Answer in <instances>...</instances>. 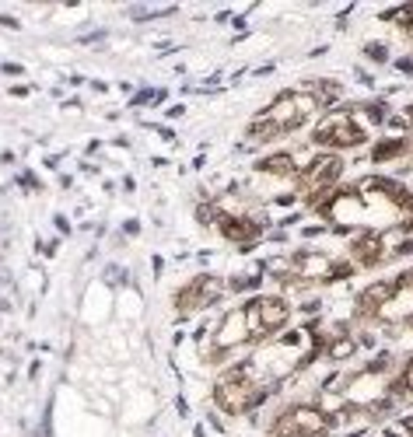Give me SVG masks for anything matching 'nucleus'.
<instances>
[{
    "mask_svg": "<svg viewBox=\"0 0 413 437\" xmlns=\"http://www.w3.org/2000/svg\"><path fill=\"white\" fill-rule=\"evenodd\" d=\"M308 140H312L319 151L347 154V151H357V147H372V130H368V126H361L357 116H354V109L343 102L340 109L323 112L319 120L312 122Z\"/></svg>",
    "mask_w": 413,
    "mask_h": 437,
    "instance_id": "1",
    "label": "nucleus"
},
{
    "mask_svg": "<svg viewBox=\"0 0 413 437\" xmlns=\"http://www.w3.org/2000/svg\"><path fill=\"white\" fill-rule=\"evenodd\" d=\"M242 312H246L249 325V347H256V350L270 347V339H281L294 322L288 294H252L242 305Z\"/></svg>",
    "mask_w": 413,
    "mask_h": 437,
    "instance_id": "2",
    "label": "nucleus"
},
{
    "mask_svg": "<svg viewBox=\"0 0 413 437\" xmlns=\"http://www.w3.org/2000/svg\"><path fill=\"white\" fill-rule=\"evenodd\" d=\"M266 437H333V420L315 399H288L266 420Z\"/></svg>",
    "mask_w": 413,
    "mask_h": 437,
    "instance_id": "3",
    "label": "nucleus"
},
{
    "mask_svg": "<svg viewBox=\"0 0 413 437\" xmlns=\"http://www.w3.org/2000/svg\"><path fill=\"white\" fill-rule=\"evenodd\" d=\"M224 294H228L224 277H217V273H197V277H189L175 290L172 305H175V312L182 318H189V315H200V312H210Z\"/></svg>",
    "mask_w": 413,
    "mask_h": 437,
    "instance_id": "4",
    "label": "nucleus"
},
{
    "mask_svg": "<svg viewBox=\"0 0 413 437\" xmlns=\"http://www.w3.org/2000/svg\"><path fill=\"white\" fill-rule=\"evenodd\" d=\"M204 350H214V354H224V357H239L249 350V325H246V312L242 305L224 312L210 325V336L204 339Z\"/></svg>",
    "mask_w": 413,
    "mask_h": 437,
    "instance_id": "5",
    "label": "nucleus"
},
{
    "mask_svg": "<svg viewBox=\"0 0 413 437\" xmlns=\"http://www.w3.org/2000/svg\"><path fill=\"white\" fill-rule=\"evenodd\" d=\"M347 259L365 273V270H378L385 263H392V252H389V235L385 228H357L347 235Z\"/></svg>",
    "mask_w": 413,
    "mask_h": 437,
    "instance_id": "6",
    "label": "nucleus"
},
{
    "mask_svg": "<svg viewBox=\"0 0 413 437\" xmlns=\"http://www.w3.org/2000/svg\"><path fill=\"white\" fill-rule=\"evenodd\" d=\"M301 168H305V161L298 158V151H291V147H273V151H266V154H259L252 161L256 179L273 182V186H291V189H294V179H298Z\"/></svg>",
    "mask_w": 413,
    "mask_h": 437,
    "instance_id": "7",
    "label": "nucleus"
},
{
    "mask_svg": "<svg viewBox=\"0 0 413 437\" xmlns=\"http://www.w3.org/2000/svg\"><path fill=\"white\" fill-rule=\"evenodd\" d=\"M413 151V137H389L382 133L378 140H372L368 147V164H407Z\"/></svg>",
    "mask_w": 413,
    "mask_h": 437,
    "instance_id": "8",
    "label": "nucleus"
},
{
    "mask_svg": "<svg viewBox=\"0 0 413 437\" xmlns=\"http://www.w3.org/2000/svg\"><path fill=\"white\" fill-rule=\"evenodd\" d=\"M301 91H308L319 102L323 112H333V109L343 105V91L347 88H343L340 78H308V80H301Z\"/></svg>",
    "mask_w": 413,
    "mask_h": 437,
    "instance_id": "9",
    "label": "nucleus"
},
{
    "mask_svg": "<svg viewBox=\"0 0 413 437\" xmlns=\"http://www.w3.org/2000/svg\"><path fill=\"white\" fill-rule=\"evenodd\" d=\"M389 399H392L399 409L413 406V354H403L399 371L389 378Z\"/></svg>",
    "mask_w": 413,
    "mask_h": 437,
    "instance_id": "10",
    "label": "nucleus"
},
{
    "mask_svg": "<svg viewBox=\"0 0 413 437\" xmlns=\"http://www.w3.org/2000/svg\"><path fill=\"white\" fill-rule=\"evenodd\" d=\"M357 354H361L357 332H347V336H340V339H333V343L323 347V360H326V364H350Z\"/></svg>",
    "mask_w": 413,
    "mask_h": 437,
    "instance_id": "11",
    "label": "nucleus"
},
{
    "mask_svg": "<svg viewBox=\"0 0 413 437\" xmlns=\"http://www.w3.org/2000/svg\"><path fill=\"white\" fill-rule=\"evenodd\" d=\"M361 53H365V60H372V63H389V60H392L389 42H365Z\"/></svg>",
    "mask_w": 413,
    "mask_h": 437,
    "instance_id": "12",
    "label": "nucleus"
},
{
    "mask_svg": "<svg viewBox=\"0 0 413 437\" xmlns=\"http://www.w3.org/2000/svg\"><path fill=\"white\" fill-rule=\"evenodd\" d=\"M392 283H396L399 290H413V266H403V270L392 277Z\"/></svg>",
    "mask_w": 413,
    "mask_h": 437,
    "instance_id": "13",
    "label": "nucleus"
},
{
    "mask_svg": "<svg viewBox=\"0 0 413 437\" xmlns=\"http://www.w3.org/2000/svg\"><path fill=\"white\" fill-rule=\"evenodd\" d=\"M399 420H403V423H407V431H410V434H413V413H403V416H399Z\"/></svg>",
    "mask_w": 413,
    "mask_h": 437,
    "instance_id": "14",
    "label": "nucleus"
}]
</instances>
